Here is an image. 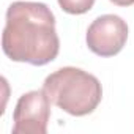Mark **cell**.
Instances as JSON below:
<instances>
[{
  "label": "cell",
  "mask_w": 134,
  "mask_h": 134,
  "mask_svg": "<svg viewBox=\"0 0 134 134\" xmlns=\"http://www.w3.org/2000/svg\"><path fill=\"white\" fill-rule=\"evenodd\" d=\"M85 41L93 54L114 57L128 41V24L117 14H103L88 25Z\"/></svg>",
  "instance_id": "277c9868"
},
{
  "label": "cell",
  "mask_w": 134,
  "mask_h": 134,
  "mask_svg": "<svg viewBox=\"0 0 134 134\" xmlns=\"http://www.w3.org/2000/svg\"><path fill=\"white\" fill-rule=\"evenodd\" d=\"M43 90L54 106L74 117L92 114L103 99L98 77L76 66H63L51 73L44 79Z\"/></svg>",
  "instance_id": "7a4b0ae2"
},
{
  "label": "cell",
  "mask_w": 134,
  "mask_h": 134,
  "mask_svg": "<svg viewBox=\"0 0 134 134\" xmlns=\"http://www.w3.org/2000/svg\"><path fill=\"white\" fill-rule=\"evenodd\" d=\"M109 2L117 5V7H131V5H134V0H109Z\"/></svg>",
  "instance_id": "8992f818"
},
{
  "label": "cell",
  "mask_w": 134,
  "mask_h": 134,
  "mask_svg": "<svg viewBox=\"0 0 134 134\" xmlns=\"http://www.w3.org/2000/svg\"><path fill=\"white\" fill-rule=\"evenodd\" d=\"M2 49L13 62L43 66L55 60L60 40L55 16L46 3L14 2L7 10Z\"/></svg>",
  "instance_id": "6da1fadb"
},
{
  "label": "cell",
  "mask_w": 134,
  "mask_h": 134,
  "mask_svg": "<svg viewBox=\"0 0 134 134\" xmlns=\"http://www.w3.org/2000/svg\"><path fill=\"white\" fill-rule=\"evenodd\" d=\"M57 2L60 8L68 14H84L95 5V0H57Z\"/></svg>",
  "instance_id": "5b68a950"
},
{
  "label": "cell",
  "mask_w": 134,
  "mask_h": 134,
  "mask_svg": "<svg viewBox=\"0 0 134 134\" xmlns=\"http://www.w3.org/2000/svg\"><path fill=\"white\" fill-rule=\"evenodd\" d=\"M51 118V99L44 90L24 93L13 112V134H46Z\"/></svg>",
  "instance_id": "3957f363"
}]
</instances>
